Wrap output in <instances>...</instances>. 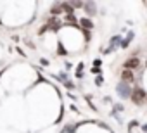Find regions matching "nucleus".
I'll use <instances>...</instances> for the list:
<instances>
[{"label":"nucleus","mask_w":147,"mask_h":133,"mask_svg":"<svg viewBox=\"0 0 147 133\" xmlns=\"http://www.w3.org/2000/svg\"><path fill=\"white\" fill-rule=\"evenodd\" d=\"M116 92H118V95H119L121 99H130V95H131V88H130V85H128V83H123V81L118 83Z\"/></svg>","instance_id":"nucleus-2"},{"label":"nucleus","mask_w":147,"mask_h":133,"mask_svg":"<svg viewBox=\"0 0 147 133\" xmlns=\"http://www.w3.org/2000/svg\"><path fill=\"white\" fill-rule=\"evenodd\" d=\"M64 11H62V5L61 4H57V5H52L50 7V14H52V17H57L59 14H62Z\"/></svg>","instance_id":"nucleus-8"},{"label":"nucleus","mask_w":147,"mask_h":133,"mask_svg":"<svg viewBox=\"0 0 147 133\" xmlns=\"http://www.w3.org/2000/svg\"><path fill=\"white\" fill-rule=\"evenodd\" d=\"M71 7L75 9V7H83V2H71Z\"/></svg>","instance_id":"nucleus-11"},{"label":"nucleus","mask_w":147,"mask_h":133,"mask_svg":"<svg viewBox=\"0 0 147 133\" xmlns=\"http://www.w3.org/2000/svg\"><path fill=\"white\" fill-rule=\"evenodd\" d=\"M45 31H49V26H42V28L38 30V35H43Z\"/></svg>","instance_id":"nucleus-12"},{"label":"nucleus","mask_w":147,"mask_h":133,"mask_svg":"<svg viewBox=\"0 0 147 133\" xmlns=\"http://www.w3.org/2000/svg\"><path fill=\"white\" fill-rule=\"evenodd\" d=\"M145 97H147V93H145V90L140 88V87H135V88L131 90V95H130V99H131V102H133L135 105L145 104Z\"/></svg>","instance_id":"nucleus-1"},{"label":"nucleus","mask_w":147,"mask_h":133,"mask_svg":"<svg viewBox=\"0 0 147 133\" xmlns=\"http://www.w3.org/2000/svg\"><path fill=\"white\" fill-rule=\"evenodd\" d=\"M80 24H82V28H83L85 31H88V30H94V23H92L88 17H83V19L80 21Z\"/></svg>","instance_id":"nucleus-7"},{"label":"nucleus","mask_w":147,"mask_h":133,"mask_svg":"<svg viewBox=\"0 0 147 133\" xmlns=\"http://www.w3.org/2000/svg\"><path fill=\"white\" fill-rule=\"evenodd\" d=\"M119 78H121V81L123 83H133L135 81V76H133V71H128V69H123L121 73H119Z\"/></svg>","instance_id":"nucleus-4"},{"label":"nucleus","mask_w":147,"mask_h":133,"mask_svg":"<svg viewBox=\"0 0 147 133\" xmlns=\"http://www.w3.org/2000/svg\"><path fill=\"white\" fill-rule=\"evenodd\" d=\"M83 7L88 11V14H90V16H95V14H97V11H95V7H94V4H92V2H87V4H83Z\"/></svg>","instance_id":"nucleus-9"},{"label":"nucleus","mask_w":147,"mask_h":133,"mask_svg":"<svg viewBox=\"0 0 147 133\" xmlns=\"http://www.w3.org/2000/svg\"><path fill=\"white\" fill-rule=\"evenodd\" d=\"M102 81H104V80H102V76H99V78L95 80V85H99V87H100V85H102Z\"/></svg>","instance_id":"nucleus-13"},{"label":"nucleus","mask_w":147,"mask_h":133,"mask_svg":"<svg viewBox=\"0 0 147 133\" xmlns=\"http://www.w3.org/2000/svg\"><path fill=\"white\" fill-rule=\"evenodd\" d=\"M118 45H121V36H113V38H111V42H109V48L106 50V54H111Z\"/></svg>","instance_id":"nucleus-5"},{"label":"nucleus","mask_w":147,"mask_h":133,"mask_svg":"<svg viewBox=\"0 0 147 133\" xmlns=\"http://www.w3.org/2000/svg\"><path fill=\"white\" fill-rule=\"evenodd\" d=\"M47 26H49V30H54V31H57L62 24H61V21L57 19V17H50L49 21H47Z\"/></svg>","instance_id":"nucleus-6"},{"label":"nucleus","mask_w":147,"mask_h":133,"mask_svg":"<svg viewBox=\"0 0 147 133\" xmlns=\"http://www.w3.org/2000/svg\"><path fill=\"white\" fill-rule=\"evenodd\" d=\"M138 68H140V59L137 55L126 59L125 64H123V69H128V71H133V69H138Z\"/></svg>","instance_id":"nucleus-3"},{"label":"nucleus","mask_w":147,"mask_h":133,"mask_svg":"<svg viewBox=\"0 0 147 133\" xmlns=\"http://www.w3.org/2000/svg\"><path fill=\"white\" fill-rule=\"evenodd\" d=\"M145 102H147V97H145Z\"/></svg>","instance_id":"nucleus-14"},{"label":"nucleus","mask_w":147,"mask_h":133,"mask_svg":"<svg viewBox=\"0 0 147 133\" xmlns=\"http://www.w3.org/2000/svg\"><path fill=\"white\" fill-rule=\"evenodd\" d=\"M131 38H133V33H128V36H126L125 40H121V47H123V48H126V47L130 45V42H131Z\"/></svg>","instance_id":"nucleus-10"}]
</instances>
